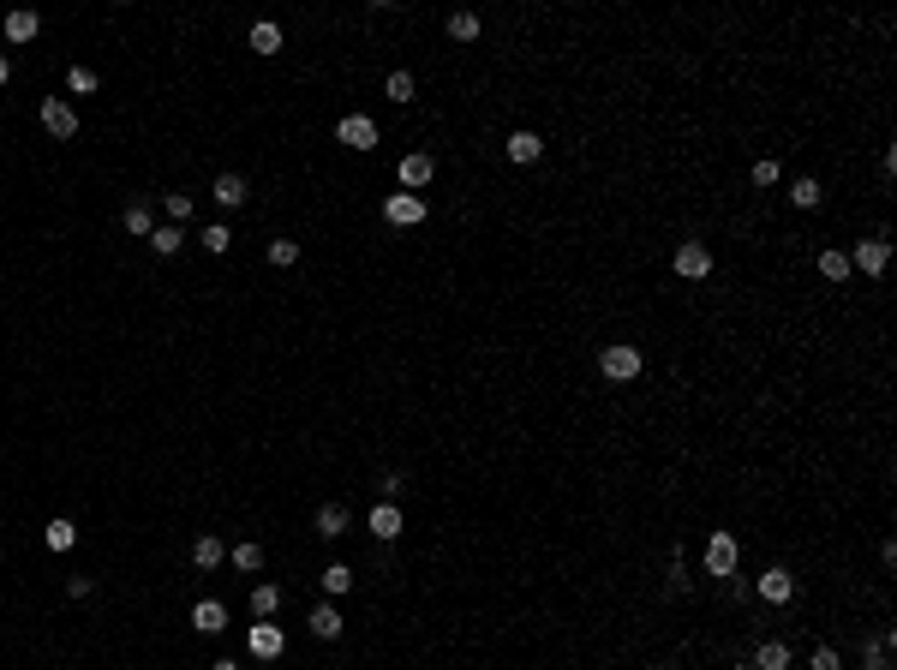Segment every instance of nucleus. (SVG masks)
<instances>
[{
  "instance_id": "9",
  "label": "nucleus",
  "mask_w": 897,
  "mask_h": 670,
  "mask_svg": "<svg viewBox=\"0 0 897 670\" xmlns=\"http://www.w3.org/2000/svg\"><path fill=\"white\" fill-rule=\"evenodd\" d=\"M245 646H252V658H275L282 653V623H252V635H245Z\"/></svg>"
},
{
  "instance_id": "25",
  "label": "nucleus",
  "mask_w": 897,
  "mask_h": 670,
  "mask_svg": "<svg viewBox=\"0 0 897 670\" xmlns=\"http://www.w3.org/2000/svg\"><path fill=\"white\" fill-rule=\"evenodd\" d=\"M449 36L455 43H479V13H449Z\"/></svg>"
},
{
  "instance_id": "17",
  "label": "nucleus",
  "mask_w": 897,
  "mask_h": 670,
  "mask_svg": "<svg viewBox=\"0 0 897 670\" xmlns=\"http://www.w3.org/2000/svg\"><path fill=\"white\" fill-rule=\"evenodd\" d=\"M347 533V509L342 503H324V509H317V539H342Z\"/></svg>"
},
{
  "instance_id": "29",
  "label": "nucleus",
  "mask_w": 897,
  "mask_h": 670,
  "mask_svg": "<svg viewBox=\"0 0 897 670\" xmlns=\"http://www.w3.org/2000/svg\"><path fill=\"white\" fill-rule=\"evenodd\" d=\"M820 198H826V192H820L813 180H796V185H790V204H796V210H813Z\"/></svg>"
},
{
  "instance_id": "26",
  "label": "nucleus",
  "mask_w": 897,
  "mask_h": 670,
  "mask_svg": "<svg viewBox=\"0 0 897 670\" xmlns=\"http://www.w3.org/2000/svg\"><path fill=\"white\" fill-rule=\"evenodd\" d=\"M162 210H168L174 228H185V222H192V198H185V192H168V198H162Z\"/></svg>"
},
{
  "instance_id": "35",
  "label": "nucleus",
  "mask_w": 897,
  "mask_h": 670,
  "mask_svg": "<svg viewBox=\"0 0 897 670\" xmlns=\"http://www.w3.org/2000/svg\"><path fill=\"white\" fill-rule=\"evenodd\" d=\"M198 240H204V252H215V257H222V252L234 245V234L222 228V222H215V228H204V234H198Z\"/></svg>"
},
{
  "instance_id": "21",
  "label": "nucleus",
  "mask_w": 897,
  "mask_h": 670,
  "mask_svg": "<svg viewBox=\"0 0 897 670\" xmlns=\"http://www.w3.org/2000/svg\"><path fill=\"white\" fill-rule=\"evenodd\" d=\"M317 586H324L329 599H342L347 586H354V569H347V563H329V569H324V575H317Z\"/></svg>"
},
{
  "instance_id": "16",
  "label": "nucleus",
  "mask_w": 897,
  "mask_h": 670,
  "mask_svg": "<svg viewBox=\"0 0 897 670\" xmlns=\"http://www.w3.org/2000/svg\"><path fill=\"white\" fill-rule=\"evenodd\" d=\"M245 198H252V185H245L240 174H222V180H215V204H222V210H240Z\"/></svg>"
},
{
  "instance_id": "1",
  "label": "nucleus",
  "mask_w": 897,
  "mask_h": 670,
  "mask_svg": "<svg viewBox=\"0 0 897 670\" xmlns=\"http://www.w3.org/2000/svg\"><path fill=\"white\" fill-rule=\"evenodd\" d=\"M641 347H628V342H611L604 354H598V371H604V384H634L641 377Z\"/></svg>"
},
{
  "instance_id": "20",
  "label": "nucleus",
  "mask_w": 897,
  "mask_h": 670,
  "mask_svg": "<svg viewBox=\"0 0 897 670\" xmlns=\"http://www.w3.org/2000/svg\"><path fill=\"white\" fill-rule=\"evenodd\" d=\"M120 222H126V234H138V240H150V234H156V210H150V204H132Z\"/></svg>"
},
{
  "instance_id": "28",
  "label": "nucleus",
  "mask_w": 897,
  "mask_h": 670,
  "mask_svg": "<svg viewBox=\"0 0 897 670\" xmlns=\"http://www.w3.org/2000/svg\"><path fill=\"white\" fill-rule=\"evenodd\" d=\"M234 569L257 575V569H264V545H234Z\"/></svg>"
},
{
  "instance_id": "36",
  "label": "nucleus",
  "mask_w": 897,
  "mask_h": 670,
  "mask_svg": "<svg viewBox=\"0 0 897 670\" xmlns=\"http://www.w3.org/2000/svg\"><path fill=\"white\" fill-rule=\"evenodd\" d=\"M778 180H783L778 156H760V162H754V185H778Z\"/></svg>"
},
{
  "instance_id": "38",
  "label": "nucleus",
  "mask_w": 897,
  "mask_h": 670,
  "mask_svg": "<svg viewBox=\"0 0 897 670\" xmlns=\"http://www.w3.org/2000/svg\"><path fill=\"white\" fill-rule=\"evenodd\" d=\"M813 670H843V665H838V653H832V646H820V653H813Z\"/></svg>"
},
{
  "instance_id": "5",
  "label": "nucleus",
  "mask_w": 897,
  "mask_h": 670,
  "mask_svg": "<svg viewBox=\"0 0 897 670\" xmlns=\"http://www.w3.org/2000/svg\"><path fill=\"white\" fill-rule=\"evenodd\" d=\"M384 215L395 222V228H414V222H425V198H419V192H389Z\"/></svg>"
},
{
  "instance_id": "6",
  "label": "nucleus",
  "mask_w": 897,
  "mask_h": 670,
  "mask_svg": "<svg viewBox=\"0 0 897 670\" xmlns=\"http://www.w3.org/2000/svg\"><path fill=\"white\" fill-rule=\"evenodd\" d=\"M885 264H892V240H862L850 252V270H862V275H885Z\"/></svg>"
},
{
  "instance_id": "32",
  "label": "nucleus",
  "mask_w": 897,
  "mask_h": 670,
  "mask_svg": "<svg viewBox=\"0 0 897 670\" xmlns=\"http://www.w3.org/2000/svg\"><path fill=\"white\" fill-rule=\"evenodd\" d=\"M389 102H414V72H389Z\"/></svg>"
},
{
  "instance_id": "34",
  "label": "nucleus",
  "mask_w": 897,
  "mask_h": 670,
  "mask_svg": "<svg viewBox=\"0 0 897 670\" xmlns=\"http://www.w3.org/2000/svg\"><path fill=\"white\" fill-rule=\"evenodd\" d=\"M66 90H72V96H90V90H96V72H90V66H72L66 72Z\"/></svg>"
},
{
  "instance_id": "7",
  "label": "nucleus",
  "mask_w": 897,
  "mask_h": 670,
  "mask_svg": "<svg viewBox=\"0 0 897 670\" xmlns=\"http://www.w3.org/2000/svg\"><path fill=\"white\" fill-rule=\"evenodd\" d=\"M43 126L55 132V138H72V132H78V108H72L66 96H43Z\"/></svg>"
},
{
  "instance_id": "3",
  "label": "nucleus",
  "mask_w": 897,
  "mask_h": 670,
  "mask_svg": "<svg viewBox=\"0 0 897 670\" xmlns=\"http://www.w3.org/2000/svg\"><path fill=\"white\" fill-rule=\"evenodd\" d=\"M335 144H347V150H377V120L371 115H342Z\"/></svg>"
},
{
  "instance_id": "23",
  "label": "nucleus",
  "mask_w": 897,
  "mask_h": 670,
  "mask_svg": "<svg viewBox=\"0 0 897 670\" xmlns=\"http://www.w3.org/2000/svg\"><path fill=\"white\" fill-rule=\"evenodd\" d=\"M754 670H790V646H783V641H760Z\"/></svg>"
},
{
  "instance_id": "11",
  "label": "nucleus",
  "mask_w": 897,
  "mask_h": 670,
  "mask_svg": "<svg viewBox=\"0 0 897 670\" xmlns=\"http://www.w3.org/2000/svg\"><path fill=\"white\" fill-rule=\"evenodd\" d=\"M305 628H312V635H317V641H342V611H335V599H329V605H317V611L312 616H305Z\"/></svg>"
},
{
  "instance_id": "22",
  "label": "nucleus",
  "mask_w": 897,
  "mask_h": 670,
  "mask_svg": "<svg viewBox=\"0 0 897 670\" xmlns=\"http://www.w3.org/2000/svg\"><path fill=\"white\" fill-rule=\"evenodd\" d=\"M180 245H185V228H174V222H162V228L150 234V252H156V257H174Z\"/></svg>"
},
{
  "instance_id": "33",
  "label": "nucleus",
  "mask_w": 897,
  "mask_h": 670,
  "mask_svg": "<svg viewBox=\"0 0 897 670\" xmlns=\"http://www.w3.org/2000/svg\"><path fill=\"white\" fill-rule=\"evenodd\" d=\"M270 264H275V270L299 264V240H270Z\"/></svg>"
},
{
  "instance_id": "27",
  "label": "nucleus",
  "mask_w": 897,
  "mask_h": 670,
  "mask_svg": "<svg viewBox=\"0 0 897 670\" xmlns=\"http://www.w3.org/2000/svg\"><path fill=\"white\" fill-rule=\"evenodd\" d=\"M78 545V527L72 521H48V551H72Z\"/></svg>"
},
{
  "instance_id": "19",
  "label": "nucleus",
  "mask_w": 897,
  "mask_h": 670,
  "mask_svg": "<svg viewBox=\"0 0 897 670\" xmlns=\"http://www.w3.org/2000/svg\"><path fill=\"white\" fill-rule=\"evenodd\" d=\"M252 55H282V25H252Z\"/></svg>"
},
{
  "instance_id": "4",
  "label": "nucleus",
  "mask_w": 897,
  "mask_h": 670,
  "mask_svg": "<svg viewBox=\"0 0 897 670\" xmlns=\"http://www.w3.org/2000/svg\"><path fill=\"white\" fill-rule=\"evenodd\" d=\"M736 539H730V533H713V539H706V575H718V581H730V575H736Z\"/></svg>"
},
{
  "instance_id": "13",
  "label": "nucleus",
  "mask_w": 897,
  "mask_h": 670,
  "mask_svg": "<svg viewBox=\"0 0 897 670\" xmlns=\"http://www.w3.org/2000/svg\"><path fill=\"white\" fill-rule=\"evenodd\" d=\"M192 628H198V635H222V628H228V605L198 599V605H192Z\"/></svg>"
},
{
  "instance_id": "39",
  "label": "nucleus",
  "mask_w": 897,
  "mask_h": 670,
  "mask_svg": "<svg viewBox=\"0 0 897 670\" xmlns=\"http://www.w3.org/2000/svg\"><path fill=\"white\" fill-rule=\"evenodd\" d=\"M6 78H13V60L0 55V90H6Z\"/></svg>"
},
{
  "instance_id": "41",
  "label": "nucleus",
  "mask_w": 897,
  "mask_h": 670,
  "mask_svg": "<svg viewBox=\"0 0 897 670\" xmlns=\"http://www.w3.org/2000/svg\"><path fill=\"white\" fill-rule=\"evenodd\" d=\"M742 670H754V665H742Z\"/></svg>"
},
{
  "instance_id": "40",
  "label": "nucleus",
  "mask_w": 897,
  "mask_h": 670,
  "mask_svg": "<svg viewBox=\"0 0 897 670\" xmlns=\"http://www.w3.org/2000/svg\"><path fill=\"white\" fill-rule=\"evenodd\" d=\"M210 670H240V665H234V658H215V665Z\"/></svg>"
},
{
  "instance_id": "31",
  "label": "nucleus",
  "mask_w": 897,
  "mask_h": 670,
  "mask_svg": "<svg viewBox=\"0 0 897 670\" xmlns=\"http://www.w3.org/2000/svg\"><path fill=\"white\" fill-rule=\"evenodd\" d=\"M862 670H892V635H880V641L868 646V665Z\"/></svg>"
},
{
  "instance_id": "10",
  "label": "nucleus",
  "mask_w": 897,
  "mask_h": 670,
  "mask_svg": "<svg viewBox=\"0 0 897 670\" xmlns=\"http://www.w3.org/2000/svg\"><path fill=\"white\" fill-rule=\"evenodd\" d=\"M431 174H437V162H431V150H414V156H401V185H407V192H419V185H431Z\"/></svg>"
},
{
  "instance_id": "2",
  "label": "nucleus",
  "mask_w": 897,
  "mask_h": 670,
  "mask_svg": "<svg viewBox=\"0 0 897 670\" xmlns=\"http://www.w3.org/2000/svg\"><path fill=\"white\" fill-rule=\"evenodd\" d=\"M670 270L683 275V282L713 275V245H706V240H683V245H676V257H670Z\"/></svg>"
},
{
  "instance_id": "30",
  "label": "nucleus",
  "mask_w": 897,
  "mask_h": 670,
  "mask_svg": "<svg viewBox=\"0 0 897 670\" xmlns=\"http://www.w3.org/2000/svg\"><path fill=\"white\" fill-rule=\"evenodd\" d=\"M275 605H282V586H257L252 593V616H275Z\"/></svg>"
},
{
  "instance_id": "24",
  "label": "nucleus",
  "mask_w": 897,
  "mask_h": 670,
  "mask_svg": "<svg viewBox=\"0 0 897 670\" xmlns=\"http://www.w3.org/2000/svg\"><path fill=\"white\" fill-rule=\"evenodd\" d=\"M820 275H826V282H850V252H820Z\"/></svg>"
},
{
  "instance_id": "15",
  "label": "nucleus",
  "mask_w": 897,
  "mask_h": 670,
  "mask_svg": "<svg viewBox=\"0 0 897 670\" xmlns=\"http://www.w3.org/2000/svg\"><path fill=\"white\" fill-rule=\"evenodd\" d=\"M6 43H30V36H36V30H43V18L30 13V6H13V13H6Z\"/></svg>"
},
{
  "instance_id": "37",
  "label": "nucleus",
  "mask_w": 897,
  "mask_h": 670,
  "mask_svg": "<svg viewBox=\"0 0 897 670\" xmlns=\"http://www.w3.org/2000/svg\"><path fill=\"white\" fill-rule=\"evenodd\" d=\"M670 593H688V569H683V551H670Z\"/></svg>"
},
{
  "instance_id": "14",
  "label": "nucleus",
  "mask_w": 897,
  "mask_h": 670,
  "mask_svg": "<svg viewBox=\"0 0 897 670\" xmlns=\"http://www.w3.org/2000/svg\"><path fill=\"white\" fill-rule=\"evenodd\" d=\"M365 527L371 533H377V539H401V527H407V521H401V509H395V503H377V509H371V521H365Z\"/></svg>"
},
{
  "instance_id": "8",
  "label": "nucleus",
  "mask_w": 897,
  "mask_h": 670,
  "mask_svg": "<svg viewBox=\"0 0 897 670\" xmlns=\"http://www.w3.org/2000/svg\"><path fill=\"white\" fill-rule=\"evenodd\" d=\"M760 599H766V605H790V599H796V575H790V569H766V575H760Z\"/></svg>"
},
{
  "instance_id": "18",
  "label": "nucleus",
  "mask_w": 897,
  "mask_h": 670,
  "mask_svg": "<svg viewBox=\"0 0 897 670\" xmlns=\"http://www.w3.org/2000/svg\"><path fill=\"white\" fill-rule=\"evenodd\" d=\"M222 539H215V533H198V539H192V563H198V569H215V563H222Z\"/></svg>"
},
{
  "instance_id": "12",
  "label": "nucleus",
  "mask_w": 897,
  "mask_h": 670,
  "mask_svg": "<svg viewBox=\"0 0 897 670\" xmlns=\"http://www.w3.org/2000/svg\"><path fill=\"white\" fill-rule=\"evenodd\" d=\"M503 150H509V162H521V168H527V162H539V156H544V138L521 126V132H509V144H503Z\"/></svg>"
}]
</instances>
